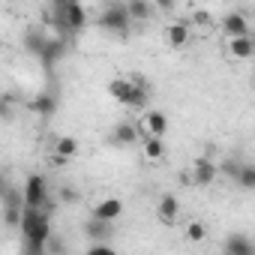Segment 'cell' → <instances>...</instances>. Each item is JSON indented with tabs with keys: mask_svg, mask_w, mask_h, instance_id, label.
Returning a JSON list of instances; mask_svg holds the SVG:
<instances>
[{
	"mask_svg": "<svg viewBox=\"0 0 255 255\" xmlns=\"http://www.w3.org/2000/svg\"><path fill=\"white\" fill-rule=\"evenodd\" d=\"M45 18L51 21V27L57 30V36H69V33H78L84 24H87V12L81 3L75 0H54L51 9H45Z\"/></svg>",
	"mask_w": 255,
	"mask_h": 255,
	"instance_id": "6da1fadb",
	"label": "cell"
},
{
	"mask_svg": "<svg viewBox=\"0 0 255 255\" xmlns=\"http://www.w3.org/2000/svg\"><path fill=\"white\" fill-rule=\"evenodd\" d=\"M21 240H30V243H45L54 237L51 234V216L45 210H33V207H24V216H21Z\"/></svg>",
	"mask_w": 255,
	"mask_h": 255,
	"instance_id": "7a4b0ae2",
	"label": "cell"
},
{
	"mask_svg": "<svg viewBox=\"0 0 255 255\" xmlns=\"http://www.w3.org/2000/svg\"><path fill=\"white\" fill-rule=\"evenodd\" d=\"M24 207H33V210H45L51 216L54 210V201L48 195V183L42 174H30L27 183H24Z\"/></svg>",
	"mask_w": 255,
	"mask_h": 255,
	"instance_id": "3957f363",
	"label": "cell"
},
{
	"mask_svg": "<svg viewBox=\"0 0 255 255\" xmlns=\"http://www.w3.org/2000/svg\"><path fill=\"white\" fill-rule=\"evenodd\" d=\"M129 9H126V3H108L99 15V27L105 33H114V36H126L129 33Z\"/></svg>",
	"mask_w": 255,
	"mask_h": 255,
	"instance_id": "277c9868",
	"label": "cell"
},
{
	"mask_svg": "<svg viewBox=\"0 0 255 255\" xmlns=\"http://www.w3.org/2000/svg\"><path fill=\"white\" fill-rule=\"evenodd\" d=\"M216 174H219V165H216L210 156H198V159L192 162V180H195L198 186H210V183L216 180Z\"/></svg>",
	"mask_w": 255,
	"mask_h": 255,
	"instance_id": "5b68a950",
	"label": "cell"
},
{
	"mask_svg": "<svg viewBox=\"0 0 255 255\" xmlns=\"http://www.w3.org/2000/svg\"><path fill=\"white\" fill-rule=\"evenodd\" d=\"M120 216H123V201L120 198H102L93 207V219H99V222H114Z\"/></svg>",
	"mask_w": 255,
	"mask_h": 255,
	"instance_id": "8992f818",
	"label": "cell"
},
{
	"mask_svg": "<svg viewBox=\"0 0 255 255\" xmlns=\"http://www.w3.org/2000/svg\"><path fill=\"white\" fill-rule=\"evenodd\" d=\"M21 216H24V192H6V225L15 228L21 225Z\"/></svg>",
	"mask_w": 255,
	"mask_h": 255,
	"instance_id": "52a82bcc",
	"label": "cell"
},
{
	"mask_svg": "<svg viewBox=\"0 0 255 255\" xmlns=\"http://www.w3.org/2000/svg\"><path fill=\"white\" fill-rule=\"evenodd\" d=\"M222 30L228 33V39H240V36H249V24H246V15L243 12H228L222 18Z\"/></svg>",
	"mask_w": 255,
	"mask_h": 255,
	"instance_id": "ba28073f",
	"label": "cell"
},
{
	"mask_svg": "<svg viewBox=\"0 0 255 255\" xmlns=\"http://www.w3.org/2000/svg\"><path fill=\"white\" fill-rule=\"evenodd\" d=\"M141 120H144V132L153 135V138H162L168 132V117L162 111H144Z\"/></svg>",
	"mask_w": 255,
	"mask_h": 255,
	"instance_id": "9c48e42d",
	"label": "cell"
},
{
	"mask_svg": "<svg viewBox=\"0 0 255 255\" xmlns=\"http://www.w3.org/2000/svg\"><path fill=\"white\" fill-rule=\"evenodd\" d=\"M63 54H66V39H63V36H48V42H45L39 60H42L45 66H54Z\"/></svg>",
	"mask_w": 255,
	"mask_h": 255,
	"instance_id": "30bf717a",
	"label": "cell"
},
{
	"mask_svg": "<svg viewBox=\"0 0 255 255\" xmlns=\"http://www.w3.org/2000/svg\"><path fill=\"white\" fill-rule=\"evenodd\" d=\"M225 255H255V243L249 237H243V234H228Z\"/></svg>",
	"mask_w": 255,
	"mask_h": 255,
	"instance_id": "8fae6325",
	"label": "cell"
},
{
	"mask_svg": "<svg viewBox=\"0 0 255 255\" xmlns=\"http://www.w3.org/2000/svg\"><path fill=\"white\" fill-rule=\"evenodd\" d=\"M165 39H168L171 48H183V45L189 42V24H186V21L168 24V27H165Z\"/></svg>",
	"mask_w": 255,
	"mask_h": 255,
	"instance_id": "7c38bea8",
	"label": "cell"
},
{
	"mask_svg": "<svg viewBox=\"0 0 255 255\" xmlns=\"http://www.w3.org/2000/svg\"><path fill=\"white\" fill-rule=\"evenodd\" d=\"M75 153H78V141H75L72 135H63V138H57V144H54V162H57V165L69 162Z\"/></svg>",
	"mask_w": 255,
	"mask_h": 255,
	"instance_id": "4fadbf2b",
	"label": "cell"
},
{
	"mask_svg": "<svg viewBox=\"0 0 255 255\" xmlns=\"http://www.w3.org/2000/svg\"><path fill=\"white\" fill-rule=\"evenodd\" d=\"M177 213H180V204H177V198L174 195H162L159 198V207H156V216H159V222H174L177 219Z\"/></svg>",
	"mask_w": 255,
	"mask_h": 255,
	"instance_id": "5bb4252c",
	"label": "cell"
},
{
	"mask_svg": "<svg viewBox=\"0 0 255 255\" xmlns=\"http://www.w3.org/2000/svg\"><path fill=\"white\" fill-rule=\"evenodd\" d=\"M228 54L231 57H249V54H255V42H252V36H240V39H228Z\"/></svg>",
	"mask_w": 255,
	"mask_h": 255,
	"instance_id": "9a60e30c",
	"label": "cell"
},
{
	"mask_svg": "<svg viewBox=\"0 0 255 255\" xmlns=\"http://www.w3.org/2000/svg\"><path fill=\"white\" fill-rule=\"evenodd\" d=\"M84 231H87V237H90V240H108L114 228H111V222H99V219H93V216H90V219H87V225H84Z\"/></svg>",
	"mask_w": 255,
	"mask_h": 255,
	"instance_id": "2e32d148",
	"label": "cell"
},
{
	"mask_svg": "<svg viewBox=\"0 0 255 255\" xmlns=\"http://www.w3.org/2000/svg\"><path fill=\"white\" fill-rule=\"evenodd\" d=\"M114 141L123 144V147H126V144H135V141H138V129H135L132 123H117V126H114Z\"/></svg>",
	"mask_w": 255,
	"mask_h": 255,
	"instance_id": "e0dca14e",
	"label": "cell"
},
{
	"mask_svg": "<svg viewBox=\"0 0 255 255\" xmlns=\"http://www.w3.org/2000/svg\"><path fill=\"white\" fill-rule=\"evenodd\" d=\"M30 108H33L39 117H51V114H54V108H57V102H54V96H51V93H39V96L30 102Z\"/></svg>",
	"mask_w": 255,
	"mask_h": 255,
	"instance_id": "ac0fdd59",
	"label": "cell"
},
{
	"mask_svg": "<svg viewBox=\"0 0 255 255\" xmlns=\"http://www.w3.org/2000/svg\"><path fill=\"white\" fill-rule=\"evenodd\" d=\"M165 150H168V147H165V141H162V138L144 135V156H147V159H153V162H156V159H162V156H165Z\"/></svg>",
	"mask_w": 255,
	"mask_h": 255,
	"instance_id": "d6986e66",
	"label": "cell"
},
{
	"mask_svg": "<svg viewBox=\"0 0 255 255\" xmlns=\"http://www.w3.org/2000/svg\"><path fill=\"white\" fill-rule=\"evenodd\" d=\"M126 9H129V18H132V21L150 18V12H153V6L147 3V0H129V3H126Z\"/></svg>",
	"mask_w": 255,
	"mask_h": 255,
	"instance_id": "ffe728a7",
	"label": "cell"
},
{
	"mask_svg": "<svg viewBox=\"0 0 255 255\" xmlns=\"http://www.w3.org/2000/svg\"><path fill=\"white\" fill-rule=\"evenodd\" d=\"M45 42H48V36H45V33H36V30L24 36V48H27L30 54H36V57L42 54V48H45Z\"/></svg>",
	"mask_w": 255,
	"mask_h": 255,
	"instance_id": "44dd1931",
	"label": "cell"
},
{
	"mask_svg": "<svg viewBox=\"0 0 255 255\" xmlns=\"http://www.w3.org/2000/svg\"><path fill=\"white\" fill-rule=\"evenodd\" d=\"M237 183H240L243 189H255V165H243V168H240Z\"/></svg>",
	"mask_w": 255,
	"mask_h": 255,
	"instance_id": "7402d4cb",
	"label": "cell"
},
{
	"mask_svg": "<svg viewBox=\"0 0 255 255\" xmlns=\"http://www.w3.org/2000/svg\"><path fill=\"white\" fill-rule=\"evenodd\" d=\"M186 237H189L192 243H198V240H204V237H207V228H204L201 222H189V228H186Z\"/></svg>",
	"mask_w": 255,
	"mask_h": 255,
	"instance_id": "603a6c76",
	"label": "cell"
},
{
	"mask_svg": "<svg viewBox=\"0 0 255 255\" xmlns=\"http://www.w3.org/2000/svg\"><path fill=\"white\" fill-rule=\"evenodd\" d=\"M21 255H48V246H45V243H30V240H24V243H21Z\"/></svg>",
	"mask_w": 255,
	"mask_h": 255,
	"instance_id": "cb8c5ba5",
	"label": "cell"
},
{
	"mask_svg": "<svg viewBox=\"0 0 255 255\" xmlns=\"http://www.w3.org/2000/svg\"><path fill=\"white\" fill-rule=\"evenodd\" d=\"M240 168H243V165H237L234 159H228V162H222V165H219V171H222V174H228V177H234V180L240 177Z\"/></svg>",
	"mask_w": 255,
	"mask_h": 255,
	"instance_id": "d4e9b609",
	"label": "cell"
},
{
	"mask_svg": "<svg viewBox=\"0 0 255 255\" xmlns=\"http://www.w3.org/2000/svg\"><path fill=\"white\" fill-rule=\"evenodd\" d=\"M87 255H120V252H114L108 243H93V246L87 249Z\"/></svg>",
	"mask_w": 255,
	"mask_h": 255,
	"instance_id": "484cf974",
	"label": "cell"
},
{
	"mask_svg": "<svg viewBox=\"0 0 255 255\" xmlns=\"http://www.w3.org/2000/svg\"><path fill=\"white\" fill-rule=\"evenodd\" d=\"M48 255H63V243H60L57 237L48 240Z\"/></svg>",
	"mask_w": 255,
	"mask_h": 255,
	"instance_id": "4316f807",
	"label": "cell"
},
{
	"mask_svg": "<svg viewBox=\"0 0 255 255\" xmlns=\"http://www.w3.org/2000/svg\"><path fill=\"white\" fill-rule=\"evenodd\" d=\"M60 192H63V195H60L63 201H75V189H69V186H66V189H60Z\"/></svg>",
	"mask_w": 255,
	"mask_h": 255,
	"instance_id": "83f0119b",
	"label": "cell"
}]
</instances>
